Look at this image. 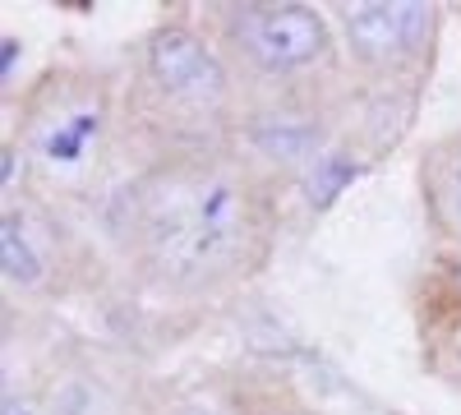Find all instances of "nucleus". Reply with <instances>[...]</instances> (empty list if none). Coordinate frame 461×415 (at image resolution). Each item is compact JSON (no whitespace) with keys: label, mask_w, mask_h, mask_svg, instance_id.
I'll return each mask as SVG.
<instances>
[{"label":"nucleus","mask_w":461,"mask_h":415,"mask_svg":"<svg viewBox=\"0 0 461 415\" xmlns=\"http://www.w3.org/2000/svg\"><path fill=\"white\" fill-rule=\"evenodd\" d=\"M152 415H240V406L212 388H180V392L162 397V406Z\"/></svg>","instance_id":"nucleus-11"},{"label":"nucleus","mask_w":461,"mask_h":415,"mask_svg":"<svg viewBox=\"0 0 461 415\" xmlns=\"http://www.w3.org/2000/svg\"><path fill=\"white\" fill-rule=\"evenodd\" d=\"M125 93L102 69L56 65L19 106V143L32 162V185L56 194H88L111 153Z\"/></svg>","instance_id":"nucleus-4"},{"label":"nucleus","mask_w":461,"mask_h":415,"mask_svg":"<svg viewBox=\"0 0 461 415\" xmlns=\"http://www.w3.org/2000/svg\"><path fill=\"white\" fill-rule=\"evenodd\" d=\"M425 360L438 379L461 388V295L456 291H447V305H438V314L425 328Z\"/></svg>","instance_id":"nucleus-9"},{"label":"nucleus","mask_w":461,"mask_h":415,"mask_svg":"<svg viewBox=\"0 0 461 415\" xmlns=\"http://www.w3.org/2000/svg\"><path fill=\"white\" fill-rule=\"evenodd\" d=\"M341 60L365 84L397 88L415 84L429 69L443 5H420V0H356V5H332Z\"/></svg>","instance_id":"nucleus-5"},{"label":"nucleus","mask_w":461,"mask_h":415,"mask_svg":"<svg viewBox=\"0 0 461 415\" xmlns=\"http://www.w3.org/2000/svg\"><path fill=\"white\" fill-rule=\"evenodd\" d=\"M203 23L236 74L245 106L323 102V93L346 74L337 23L323 5L240 0V5H208Z\"/></svg>","instance_id":"nucleus-3"},{"label":"nucleus","mask_w":461,"mask_h":415,"mask_svg":"<svg viewBox=\"0 0 461 415\" xmlns=\"http://www.w3.org/2000/svg\"><path fill=\"white\" fill-rule=\"evenodd\" d=\"M32 180V162L23 153V143L14 134L0 139V194L5 199H23V185Z\"/></svg>","instance_id":"nucleus-12"},{"label":"nucleus","mask_w":461,"mask_h":415,"mask_svg":"<svg viewBox=\"0 0 461 415\" xmlns=\"http://www.w3.org/2000/svg\"><path fill=\"white\" fill-rule=\"evenodd\" d=\"M125 116L158 130V153L180 143H221L236 130L245 97L203 19L167 14L152 23L125 69Z\"/></svg>","instance_id":"nucleus-2"},{"label":"nucleus","mask_w":461,"mask_h":415,"mask_svg":"<svg viewBox=\"0 0 461 415\" xmlns=\"http://www.w3.org/2000/svg\"><path fill=\"white\" fill-rule=\"evenodd\" d=\"M0 277L19 295L47 291L56 277V221L28 199H5L0 208Z\"/></svg>","instance_id":"nucleus-6"},{"label":"nucleus","mask_w":461,"mask_h":415,"mask_svg":"<svg viewBox=\"0 0 461 415\" xmlns=\"http://www.w3.org/2000/svg\"><path fill=\"white\" fill-rule=\"evenodd\" d=\"M14 65H23V37L5 32L0 37V79H5V93L14 88Z\"/></svg>","instance_id":"nucleus-15"},{"label":"nucleus","mask_w":461,"mask_h":415,"mask_svg":"<svg viewBox=\"0 0 461 415\" xmlns=\"http://www.w3.org/2000/svg\"><path fill=\"white\" fill-rule=\"evenodd\" d=\"M277 185L230 139L162 148L102 199L121 263L171 300H212L258 277L277 249Z\"/></svg>","instance_id":"nucleus-1"},{"label":"nucleus","mask_w":461,"mask_h":415,"mask_svg":"<svg viewBox=\"0 0 461 415\" xmlns=\"http://www.w3.org/2000/svg\"><path fill=\"white\" fill-rule=\"evenodd\" d=\"M420 194H425L429 221L461 249V130L438 139L420 162Z\"/></svg>","instance_id":"nucleus-7"},{"label":"nucleus","mask_w":461,"mask_h":415,"mask_svg":"<svg viewBox=\"0 0 461 415\" xmlns=\"http://www.w3.org/2000/svg\"><path fill=\"white\" fill-rule=\"evenodd\" d=\"M47 415H111V392L93 365H60L42 388Z\"/></svg>","instance_id":"nucleus-8"},{"label":"nucleus","mask_w":461,"mask_h":415,"mask_svg":"<svg viewBox=\"0 0 461 415\" xmlns=\"http://www.w3.org/2000/svg\"><path fill=\"white\" fill-rule=\"evenodd\" d=\"M240 415H319V410H310L304 401H291V397H258Z\"/></svg>","instance_id":"nucleus-14"},{"label":"nucleus","mask_w":461,"mask_h":415,"mask_svg":"<svg viewBox=\"0 0 461 415\" xmlns=\"http://www.w3.org/2000/svg\"><path fill=\"white\" fill-rule=\"evenodd\" d=\"M356 153H346V148H328V153L314 162V171L304 176V194H310V203L314 208H328V203H337V194L351 185L356 176H360V162H351Z\"/></svg>","instance_id":"nucleus-10"},{"label":"nucleus","mask_w":461,"mask_h":415,"mask_svg":"<svg viewBox=\"0 0 461 415\" xmlns=\"http://www.w3.org/2000/svg\"><path fill=\"white\" fill-rule=\"evenodd\" d=\"M0 415H47L42 392H32L19 379H5V388H0Z\"/></svg>","instance_id":"nucleus-13"}]
</instances>
